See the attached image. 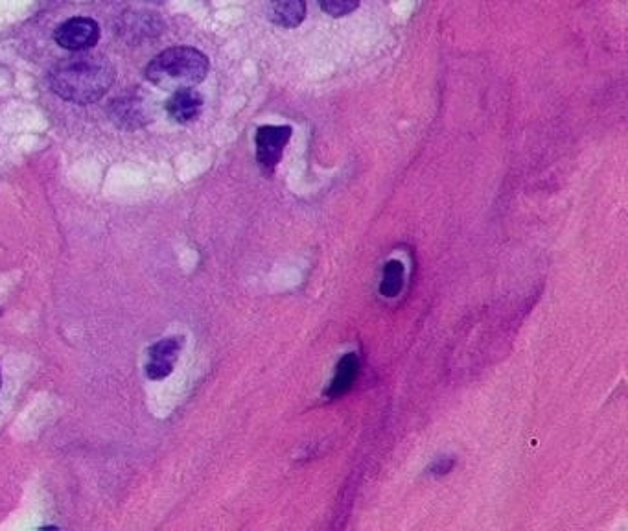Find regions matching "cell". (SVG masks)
<instances>
[{
	"instance_id": "10",
	"label": "cell",
	"mask_w": 628,
	"mask_h": 531,
	"mask_svg": "<svg viewBox=\"0 0 628 531\" xmlns=\"http://www.w3.org/2000/svg\"><path fill=\"white\" fill-rule=\"evenodd\" d=\"M404 275L406 268L400 260H387L384 266V277L380 284V292L387 299H395L404 288Z\"/></svg>"
},
{
	"instance_id": "7",
	"label": "cell",
	"mask_w": 628,
	"mask_h": 531,
	"mask_svg": "<svg viewBox=\"0 0 628 531\" xmlns=\"http://www.w3.org/2000/svg\"><path fill=\"white\" fill-rule=\"evenodd\" d=\"M109 115L118 128H128V130L140 128L150 120L144 104L135 96H124L115 100L109 107Z\"/></svg>"
},
{
	"instance_id": "4",
	"label": "cell",
	"mask_w": 628,
	"mask_h": 531,
	"mask_svg": "<svg viewBox=\"0 0 628 531\" xmlns=\"http://www.w3.org/2000/svg\"><path fill=\"white\" fill-rule=\"evenodd\" d=\"M290 139V126H262L256 131V161L268 174L275 172Z\"/></svg>"
},
{
	"instance_id": "6",
	"label": "cell",
	"mask_w": 628,
	"mask_h": 531,
	"mask_svg": "<svg viewBox=\"0 0 628 531\" xmlns=\"http://www.w3.org/2000/svg\"><path fill=\"white\" fill-rule=\"evenodd\" d=\"M203 109V96L199 95L194 87L175 91L172 98L166 102V111L174 122L190 124L198 120Z\"/></svg>"
},
{
	"instance_id": "2",
	"label": "cell",
	"mask_w": 628,
	"mask_h": 531,
	"mask_svg": "<svg viewBox=\"0 0 628 531\" xmlns=\"http://www.w3.org/2000/svg\"><path fill=\"white\" fill-rule=\"evenodd\" d=\"M209 58L192 47H174L161 52L146 67V78L163 91L196 87L209 74Z\"/></svg>"
},
{
	"instance_id": "13",
	"label": "cell",
	"mask_w": 628,
	"mask_h": 531,
	"mask_svg": "<svg viewBox=\"0 0 628 531\" xmlns=\"http://www.w3.org/2000/svg\"><path fill=\"white\" fill-rule=\"evenodd\" d=\"M0 384H2V378H0Z\"/></svg>"
},
{
	"instance_id": "1",
	"label": "cell",
	"mask_w": 628,
	"mask_h": 531,
	"mask_svg": "<svg viewBox=\"0 0 628 531\" xmlns=\"http://www.w3.org/2000/svg\"><path fill=\"white\" fill-rule=\"evenodd\" d=\"M56 95L72 104H94L111 89L115 82V67L104 56L82 54L59 61L48 76Z\"/></svg>"
},
{
	"instance_id": "12",
	"label": "cell",
	"mask_w": 628,
	"mask_h": 531,
	"mask_svg": "<svg viewBox=\"0 0 628 531\" xmlns=\"http://www.w3.org/2000/svg\"><path fill=\"white\" fill-rule=\"evenodd\" d=\"M455 460L454 458H450V456H444V458H439L437 461H433L430 465V469L428 472L433 474V476H444V474H448V472H452L454 469Z\"/></svg>"
},
{
	"instance_id": "14",
	"label": "cell",
	"mask_w": 628,
	"mask_h": 531,
	"mask_svg": "<svg viewBox=\"0 0 628 531\" xmlns=\"http://www.w3.org/2000/svg\"><path fill=\"white\" fill-rule=\"evenodd\" d=\"M0 314H2V310H0Z\"/></svg>"
},
{
	"instance_id": "8",
	"label": "cell",
	"mask_w": 628,
	"mask_h": 531,
	"mask_svg": "<svg viewBox=\"0 0 628 531\" xmlns=\"http://www.w3.org/2000/svg\"><path fill=\"white\" fill-rule=\"evenodd\" d=\"M360 375V360L356 353L345 354L339 360L336 367V375L330 380L328 388H326V397L328 399H338L341 395H345L347 391L354 386V382L358 380Z\"/></svg>"
},
{
	"instance_id": "3",
	"label": "cell",
	"mask_w": 628,
	"mask_h": 531,
	"mask_svg": "<svg viewBox=\"0 0 628 531\" xmlns=\"http://www.w3.org/2000/svg\"><path fill=\"white\" fill-rule=\"evenodd\" d=\"M54 39L59 47L70 52H85L100 39V26L91 17H74L58 26Z\"/></svg>"
},
{
	"instance_id": "9",
	"label": "cell",
	"mask_w": 628,
	"mask_h": 531,
	"mask_svg": "<svg viewBox=\"0 0 628 531\" xmlns=\"http://www.w3.org/2000/svg\"><path fill=\"white\" fill-rule=\"evenodd\" d=\"M306 15L304 0H269L268 17L282 28H297Z\"/></svg>"
},
{
	"instance_id": "11",
	"label": "cell",
	"mask_w": 628,
	"mask_h": 531,
	"mask_svg": "<svg viewBox=\"0 0 628 531\" xmlns=\"http://www.w3.org/2000/svg\"><path fill=\"white\" fill-rule=\"evenodd\" d=\"M321 10L330 17H345L354 12L360 6V0H317Z\"/></svg>"
},
{
	"instance_id": "5",
	"label": "cell",
	"mask_w": 628,
	"mask_h": 531,
	"mask_svg": "<svg viewBox=\"0 0 628 531\" xmlns=\"http://www.w3.org/2000/svg\"><path fill=\"white\" fill-rule=\"evenodd\" d=\"M181 349H183V338H166L152 345L148 351L146 377L150 380H164L170 377Z\"/></svg>"
}]
</instances>
